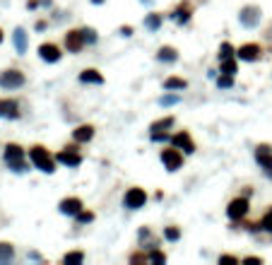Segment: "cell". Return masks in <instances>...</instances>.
Listing matches in <instances>:
<instances>
[{"mask_svg":"<svg viewBox=\"0 0 272 265\" xmlns=\"http://www.w3.org/2000/svg\"><path fill=\"white\" fill-rule=\"evenodd\" d=\"M152 140H157V142H164V140H166V133H152Z\"/></svg>","mask_w":272,"mask_h":265,"instance_id":"cell-36","label":"cell"},{"mask_svg":"<svg viewBox=\"0 0 272 265\" xmlns=\"http://www.w3.org/2000/svg\"><path fill=\"white\" fill-rule=\"evenodd\" d=\"M73 137L77 142H89L92 137H94V128H92V126H80V128L73 133Z\"/></svg>","mask_w":272,"mask_h":265,"instance_id":"cell-16","label":"cell"},{"mask_svg":"<svg viewBox=\"0 0 272 265\" xmlns=\"http://www.w3.org/2000/svg\"><path fill=\"white\" fill-rule=\"evenodd\" d=\"M0 41H3V29H0Z\"/></svg>","mask_w":272,"mask_h":265,"instance_id":"cell-40","label":"cell"},{"mask_svg":"<svg viewBox=\"0 0 272 265\" xmlns=\"http://www.w3.org/2000/svg\"><path fill=\"white\" fill-rule=\"evenodd\" d=\"M12 41H15L17 53H24V51H27V32H24V29H15V37H12Z\"/></svg>","mask_w":272,"mask_h":265,"instance_id":"cell-17","label":"cell"},{"mask_svg":"<svg viewBox=\"0 0 272 265\" xmlns=\"http://www.w3.org/2000/svg\"><path fill=\"white\" fill-rule=\"evenodd\" d=\"M234 53H236V51H234V46H231V44H222V46H219V58H222V61H229Z\"/></svg>","mask_w":272,"mask_h":265,"instance_id":"cell-25","label":"cell"},{"mask_svg":"<svg viewBox=\"0 0 272 265\" xmlns=\"http://www.w3.org/2000/svg\"><path fill=\"white\" fill-rule=\"evenodd\" d=\"M219 263H236V258L234 256H222L219 258Z\"/></svg>","mask_w":272,"mask_h":265,"instance_id":"cell-37","label":"cell"},{"mask_svg":"<svg viewBox=\"0 0 272 265\" xmlns=\"http://www.w3.org/2000/svg\"><path fill=\"white\" fill-rule=\"evenodd\" d=\"M22 84H24V75L19 73V70H5V73H0V87L17 90Z\"/></svg>","mask_w":272,"mask_h":265,"instance_id":"cell-3","label":"cell"},{"mask_svg":"<svg viewBox=\"0 0 272 265\" xmlns=\"http://www.w3.org/2000/svg\"><path fill=\"white\" fill-rule=\"evenodd\" d=\"M171 126H173L171 116H169V119H162V121H157V123H152V133H162V130L171 128Z\"/></svg>","mask_w":272,"mask_h":265,"instance_id":"cell-21","label":"cell"},{"mask_svg":"<svg viewBox=\"0 0 272 265\" xmlns=\"http://www.w3.org/2000/svg\"><path fill=\"white\" fill-rule=\"evenodd\" d=\"M84 44H87V41H84V34H82V29H80V32H77V29L68 32V37H65V46H68V48H70L73 53H77V51H80Z\"/></svg>","mask_w":272,"mask_h":265,"instance_id":"cell-9","label":"cell"},{"mask_svg":"<svg viewBox=\"0 0 272 265\" xmlns=\"http://www.w3.org/2000/svg\"><path fill=\"white\" fill-rule=\"evenodd\" d=\"M123 202H126L128 210H140L147 202V193L142 191V188H130V191L126 193V200Z\"/></svg>","mask_w":272,"mask_h":265,"instance_id":"cell-4","label":"cell"},{"mask_svg":"<svg viewBox=\"0 0 272 265\" xmlns=\"http://www.w3.org/2000/svg\"><path fill=\"white\" fill-rule=\"evenodd\" d=\"M263 227L267 229V231H272V210L265 215V220H263Z\"/></svg>","mask_w":272,"mask_h":265,"instance_id":"cell-33","label":"cell"},{"mask_svg":"<svg viewBox=\"0 0 272 265\" xmlns=\"http://www.w3.org/2000/svg\"><path fill=\"white\" fill-rule=\"evenodd\" d=\"M82 253L80 251H75V253H68V256H65V263H82Z\"/></svg>","mask_w":272,"mask_h":265,"instance_id":"cell-30","label":"cell"},{"mask_svg":"<svg viewBox=\"0 0 272 265\" xmlns=\"http://www.w3.org/2000/svg\"><path fill=\"white\" fill-rule=\"evenodd\" d=\"M55 162H61V164H68V166H77V164L82 162V157L77 155V150H65V152H58Z\"/></svg>","mask_w":272,"mask_h":265,"instance_id":"cell-15","label":"cell"},{"mask_svg":"<svg viewBox=\"0 0 272 265\" xmlns=\"http://www.w3.org/2000/svg\"><path fill=\"white\" fill-rule=\"evenodd\" d=\"M80 80H82V82H97V84H99L104 77H101L97 70H84V73L80 75Z\"/></svg>","mask_w":272,"mask_h":265,"instance_id":"cell-20","label":"cell"},{"mask_svg":"<svg viewBox=\"0 0 272 265\" xmlns=\"http://www.w3.org/2000/svg\"><path fill=\"white\" fill-rule=\"evenodd\" d=\"M61 212H63V215H75V217H77V215L82 212V200L80 198H65V200L61 202Z\"/></svg>","mask_w":272,"mask_h":265,"instance_id":"cell-13","label":"cell"},{"mask_svg":"<svg viewBox=\"0 0 272 265\" xmlns=\"http://www.w3.org/2000/svg\"><path fill=\"white\" fill-rule=\"evenodd\" d=\"M29 157H32L34 166H39L41 171H46V174L53 171V157L48 155V150H44V147H32Z\"/></svg>","mask_w":272,"mask_h":265,"instance_id":"cell-2","label":"cell"},{"mask_svg":"<svg viewBox=\"0 0 272 265\" xmlns=\"http://www.w3.org/2000/svg\"><path fill=\"white\" fill-rule=\"evenodd\" d=\"M5 162L10 164L12 171H27V164H24V152L22 147L17 145H8L5 147Z\"/></svg>","mask_w":272,"mask_h":265,"instance_id":"cell-1","label":"cell"},{"mask_svg":"<svg viewBox=\"0 0 272 265\" xmlns=\"http://www.w3.org/2000/svg\"><path fill=\"white\" fill-rule=\"evenodd\" d=\"M222 73L224 75H234L236 73V63L229 58V61H222Z\"/></svg>","mask_w":272,"mask_h":265,"instance_id":"cell-28","label":"cell"},{"mask_svg":"<svg viewBox=\"0 0 272 265\" xmlns=\"http://www.w3.org/2000/svg\"><path fill=\"white\" fill-rule=\"evenodd\" d=\"M238 58L241 61H258L260 58V46L258 44H246L238 48Z\"/></svg>","mask_w":272,"mask_h":265,"instance_id":"cell-14","label":"cell"},{"mask_svg":"<svg viewBox=\"0 0 272 265\" xmlns=\"http://www.w3.org/2000/svg\"><path fill=\"white\" fill-rule=\"evenodd\" d=\"M162 162H164V166L169 169V171H176V169H181V164H183V157L176 152V147L173 150H164L162 152Z\"/></svg>","mask_w":272,"mask_h":265,"instance_id":"cell-5","label":"cell"},{"mask_svg":"<svg viewBox=\"0 0 272 265\" xmlns=\"http://www.w3.org/2000/svg\"><path fill=\"white\" fill-rule=\"evenodd\" d=\"M157 58H159V61H164V63H169V61H176V51H173V48H169V46H164Z\"/></svg>","mask_w":272,"mask_h":265,"instance_id":"cell-23","label":"cell"},{"mask_svg":"<svg viewBox=\"0 0 272 265\" xmlns=\"http://www.w3.org/2000/svg\"><path fill=\"white\" fill-rule=\"evenodd\" d=\"M149 260H166V256H164V253H159V251H152V253H149Z\"/></svg>","mask_w":272,"mask_h":265,"instance_id":"cell-34","label":"cell"},{"mask_svg":"<svg viewBox=\"0 0 272 265\" xmlns=\"http://www.w3.org/2000/svg\"><path fill=\"white\" fill-rule=\"evenodd\" d=\"M92 220H94L92 212H80V215H77V222H92Z\"/></svg>","mask_w":272,"mask_h":265,"instance_id":"cell-32","label":"cell"},{"mask_svg":"<svg viewBox=\"0 0 272 265\" xmlns=\"http://www.w3.org/2000/svg\"><path fill=\"white\" fill-rule=\"evenodd\" d=\"M176 101H178V97H164L162 104L164 106H169V104H176Z\"/></svg>","mask_w":272,"mask_h":265,"instance_id":"cell-35","label":"cell"},{"mask_svg":"<svg viewBox=\"0 0 272 265\" xmlns=\"http://www.w3.org/2000/svg\"><path fill=\"white\" fill-rule=\"evenodd\" d=\"M171 17H176V19H178V22L183 24V22H188V17H191V10H188V5H181V8H178V10H176V12L171 15Z\"/></svg>","mask_w":272,"mask_h":265,"instance_id":"cell-24","label":"cell"},{"mask_svg":"<svg viewBox=\"0 0 272 265\" xmlns=\"http://www.w3.org/2000/svg\"><path fill=\"white\" fill-rule=\"evenodd\" d=\"M39 55L46 63H55V61H61V48L55 44H41L39 46Z\"/></svg>","mask_w":272,"mask_h":265,"instance_id":"cell-10","label":"cell"},{"mask_svg":"<svg viewBox=\"0 0 272 265\" xmlns=\"http://www.w3.org/2000/svg\"><path fill=\"white\" fill-rule=\"evenodd\" d=\"M227 212L231 220H241V217H246V212H248V200H246V198H236V200L229 202Z\"/></svg>","mask_w":272,"mask_h":265,"instance_id":"cell-8","label":"cell"},{"mask_svg":"<svg viewBox=\"0 0 272 265\" xmlns=\"http://www.w3.org/2000/svg\"><path fill=\"white\" fill-rule=\"evenodd\" d=\"M164 234H166V239H169V241H176V239L181 237V231H178L176 227H166V231H164Z\"/></svg>","mask_w":272,"mask_h":265,"instance_id":"cell-29","label":"cell"},{"mask_svg":"<svg viewBox=\"0 0 272 265\" xmlns=\"http://www.w3.org/2000/svg\"><path fill=\"white\" fill-rule=\"evenodd\" d=\"M82 34H84V41H87V44H94V41H97V34H94L92 29H82Z\"/></svg>","mask_w":272,"mask_h":265,"instance_id":"cell-31","label":"cell"},{"mask_svg":"<svg viewBox=\"0 0 272 265\" xmlns=\"http://www.w3.org/2000/svg\"><path fill=\"white\" fill-rule=\"evenodd\" d=\"M217 84L222 90H229V87H234V75H222L217 80Z\"/></svg>","mask_w":272,"mask_h":265,"instance_id":"cell-26","label":"cell"},{"mask_svg":"<svg viewBox=\"0 0 272 265\" xmlns=\"http://www.w3.org/2000/svg\"><path fill=\"white\" fill-rule=\"evenodd\" d=\"M159 24H162V17H159V15H149V17L145 19L147 29H159Z\"/></svg>","mask_w":272,"mask_h":265,"instance_id":"cell-27","label":"cell"},{"mask_svg":"<svg viewBox=\"0 0 272 265\" xmlns=\"http://www.w3.org/2000/svg\"><path fill=\"white\" fill-rule=\"evenodd\" d=\"M120 34H123V37H130V34H133V29H130V27H120Z\"/></svg>","mask_w":272,"mask_h":265,"instance_id":"cell-38","label":"cell"},{"mask_svg":"<svg viewBox=\"0 0 272 265\" xmlns=\"http://www.w3.org/2000/svg\"><path fill=\"white\" fill-rule=\"evenodd\" d=\"M164 87H166V90H186V80H181V77H169V80L164 82Z\"/></svg>","mask_w":272,"mask_h":265,"instance_id":"cell-22","label":"cell"},{"mask_svg":"<svg viewBox=\"0 0 272 265\" xmlns=\"http://www.w3.org/2000/svg\"><path fill=\"white\" fill-rule=\"evenodd\" d=\"M258 22H260V10L255 8V5H248V8L241 10V24H244L246 29L255 27Z\"/></svg>","mask_w":272,"mask_h":265,"instance_id":"cell-7","label":"cell"},{"mask_svg":"<svg viewBox=\"0 0 272 265\" xmlns=\"http://www.w3.org/2000/svg\"><path fill=\"white\" fill-rule=\"evenodd\" d=\"M15 258V248L10 244H0V263H10Z\"/></svg>","mask_w":272,"mask_h":265,"instance_id":"cell-18","label":"cell"},{"mask_svg":"<svg viewBox=\"0 0 272 265\" xmlns=\"http://www.w3.org/2000/svg\"><path fill=\"white\" fill-rule=\"evenodd\" d=\"M92 3H104V0H92Z\"/></svg>","mask_w":272,"mask_h":265,"instance_id":"cell-39","label":"cell"},{"mask_svg":"<svg viewBox=\"0 0 272 265\" xmlns=\"http://www.w3.org/2000/svg\"><path fill=\"white\" fill-rule=\"evenodd\" d=\"M0 116H3V119H17V116H19L17 101H12V99H0Z\"/></svg>","mask_w":272,"mask_h":265,"instance_id":"cell-12","label":"cell"},{"mask_svg":"<svg viewBox=\"0 0 272 265\" xmlns=\"http://www.w3.org/2000/svg\"><path fill=\"white\" fill-rule=\"evenodd\" d=\"M171 145L176 147V150H183L186 155H193V152H195V145H193L188 133H176V135L171 137Z\"/></svg>","mask_w":272,"mask_h":265,"instance_id":"cell-6","label":"cell"},{"mask_svg":"<svg viewBox=\"0 0 272 265\" xmlns=\"http://www.w3.org/2000/svg\"><path fill=\"white\" fill-rule=\"evenodd\" d=\"M140 241H142V246H145V248L157 246V239L149 234V229H140Z\"/></svg>","mask_w":272,"mask_h":265,"instance_id":"cell-19","label":"cell"},{"mask_svg":"<svg viewBox=\"0 0 272 265\" xmlns=\"http://www.w3.org/2000/svg\"><path fill=\"white\" fill-rule=\"evenodd\" d=\"M255 159H258V164L263 166L265 171H270L272 174V152L267 145H260L258 150H255Z\"/></svg>","mask_w":272,"mask_h":265,"instance_id":"cell-11","label":"cell"}]
</instances>
